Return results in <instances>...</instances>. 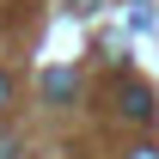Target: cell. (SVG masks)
Masks as SVG:
<instances>
[{
	"mask_svg": "<svg viewBox=\"0 0 159 159\" xmlns=\"http://www.w3.org/2000/svg\"><path fill=\"white\" fill-rule=\"evenodd\" d=\"M43 92H49V98H74V74H49Z\"/></svg>",
	"mask_w": 159,
	"mask_h": 159,
	"instance_id": "cell-2",
	"label": "cell"
},
{
	"mask_svg": "<svg viewBox=\"0 0 159 159\" xmlns=\"http://www.w3.org/2000/svg\"><path fill=\"white\" fill-rule=\"evenodd\" d=\"M135 159H159V147H135Z\"/></svg>",
	"mask_w": 159,
	"mask_h": 159,
	"instance_id": "cell-3",
	"label": "cell"
},
{
	"mask_svg": "<svg viewBox=\"0 0 159 159\" xmlns=\"http://www.w3.org/2000/svg\"><path fill=\"white\" fill-rule=\"evenodd\" d=\"M6 92H12V80H6V74H0V104H6Z\"/></svg>",
	"mask_w": 159,
	"mask_h": 159,
	"instance_id": "cell-4",
	"label": "cell"
},
{
	"mask_svg": "<svg viewBox=\"0 0 159 159\" xmlns=\"http://www.w3.org/2000/svg\"><path fill=\"white\" fill-rule=\"evenodd\" d=\"M122 110H129L135 122H147L153 116V92H147V86H122Z\"/></svg>",
	"mask_w": 159,
	"mask_h": 159,
	"instance_id": "cell-1",
	"label": "cell"
}]
</instances>
